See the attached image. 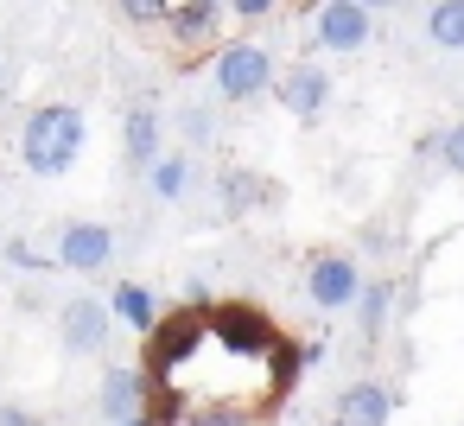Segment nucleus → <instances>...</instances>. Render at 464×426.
<instances>
[{
	"label": "nucleus",
	"mask_w": 464,
	"mask_h": 426,
	"mask_svg": "<svg viewBox=\"0 0 464 426\" xmlns=\"http://www.w3.org/2000/svg\"><path fill=\"white\" fill-rule=\"evenodd\" d=\"M83 134H90L83 109H71V102H39V109L26 115V128H20V160H26V172H33V179H64V172L83 160Z\"/></svg>",
	"instance_id": "f257e3e1"
},
{
	"label": "nucleus",
	"mask_w": 464,
	"mask_h": 426,
	"mask_svg": "<svg viewBox=\"0 0 464 426\" xmlns=\"http://www.w3.org/2000/svg\"><path fill=\"white\" fill-rule=\"evenodd\" d=\"M274 52L267 45H255V39H229V45H217V64H210V83H217V96L223 102H261V96H274Z\"/></svg>",
	"instance_id": "f03ea898"
},
{
	"label": "nucleus",
	"mask_w": 464,
	"mask_h": 426,
	"mask_svg": "<svg viewBox=\"0 0 464 426\" xmlns=\"http://www.w3.org/2000/svg\"><path fill=\"white\" fill-rule=\"evenodd\" d=\"M210 337H217L223 350H236V356H267V350L280 344L274 318H267L261 305H248V299H229V305H217V312H210Z\"/></svg>",
	"instance_id": "7ed1b4c3"
},
{
	"label": "nucleus",
	"mask_w": 464,
	"mask_h": 426,
	"mask_svg": "<svg viewBox=\"0 0 464 426\" xmlns=\"http://www.w3.org/2000/svg\"><path fill=\"white\" fill-rule=\"evenodd\" d=\"M204 337H210L204 312H172V318H160L153 337H147V375H153V382H172V369H179Z\"/></svg>",
	"instance_id": "20e7f679"
},
{
	"label": "nucleus",
	"mask_w": 464,
	"mask_h": 426,
	"mask_svg": "<svg viewBox=\"0 0 464 426\" xmlns=\"http://www.w3.org/2000/svg\"><path fill=\"white\" fill-rule=\"evenodd\" d=\"M369 33H375V14L356 7V0H318L312 7V39L324 52H362Z\"/></svg>",
	"instance_id": "39448f33"
},
{
	"label": "nucleus",
	"mask_w": 464,
	"mask_h": 426,
	"mask_svg": "<svg viewBox=\"0 0 464 426\" xmlns=\"http://www.w3.org/2000/svg\"><path fill=\"white\" fill-rule=\"evenodd\" d=\"M356 293H362L356 255H312V267H305V299H312L318 312H343V305H356Z\"/></svg>",
	"instance_id": "423d86ee"
},
{
	"label": "nucleus",
	"mask_w": 464,
	"mask_h": 426,
	"mask_svg": "<svg viewBox=\"0 0 464 426\" xmlns=\"http://www.w3.org/2000/svg\"><path fill=\"white\" fill-rule=\"evenodd\" d=\"M109 331H115V312H109L96 293H83V299H71V305L58 312V337H64L71 356H96V350L109 344Z\"/></svg>",
	"instance_id": "0eeeda50"
},
{
	"label": "nucleus",
	"mask_w": 464,
	"mask_h": 426,
	"mask_svg": "<svg viewBox=\"0 0 464 426\" xmlns=\"http://www.w3.org/2000/svg\"><path fill=\"white\" fill-rule=\"evenodd\" d=\"M115 261V229L109 223H64L58 229V267L71 274H102Z\"/></svg>",
	"instance_id": "6e6552de"
},
{
	"label": "nucleus",
	"mask_w": 464,
	"mask_h": 426,
	"mask_svg": "<svg viewBox=\"0 0 464 426\" xmlns=\"http://www.w3.org/2000/svg\"><path fill=\"white\" fill-rule=\"evenodd\" d=\"M223 20H229V7H217V0H179V7H166V39L179 52H210Z\"/></svg>",
	"instance_id": "1a4fd4ad"
},
{
	"label": "nucleus",
	"mask_w": 464,
	"mask_h": 426,
	"mask_svg": "<svg viewBox=\"0 0 464 426\" xmlns=\"http://www.w3.org/2000/svg\"><path fill=\"white\" fill-rule=\"evenodd\" d=\"M274 102H280L293 121H318L324 102H331V77H324L318 64H293V71L274 77Z\"/></svg>",
	"instance_id": "9d476101"
},
{
	"label": "nucleus",
	"mask_w": 464,
	"mask_h": 426,
	"mask_svg": "<svg viewBox=\"0 0 464 426\" xmlns=\"http://www.w3.org/2000/svg\"><path fill=\"white\" fill-rule=\"evenodd\" d=\"M160 134H166L160 109H153V102H134L128 121H121V160H128L134 172H153V166H160Z\"/></svg>",
	"instance_id": "9b49d317"
},
{
	"label": "nucleus",
	"mask_w": 464,
	"mask_h": 426,
	"mask_svg": "<svg viewBox=\"0 0 464 426\" xmlns=\"http://www.w3.org/2000/svg\"><path fill=\"white\" fill-rule=\"evenodd\" d=\"M394 420V388L388 382H350L337 394V426H388Z\"/></svg>",
	"instance_id": "f8f14e48"
},
{
	"label": "nucleus",
	"mask_w": 464,
	"mask_h": 426,
	"mask_svg": "<svg viewBox=\"0 0 464 426\" xmlns=\"http://www.w3.org/2000/svg\"><path fill=\"white\" fill-rule=\"evenodd\" d=\"M140 407H147V369H115L102 382V413L115 426H128V420H140Z\"/></svg>",
	"instance_id": "ddd939ff"
},
{
	"label": "nucleus",
	"mask_w": 464,
	"mask_h": 426,
	"mask_svg": "<svg viewBox=\"0 0 464 426\" xmlns=\"http://www.w3.org/2000/svg\"><path fill=\"white\" fill-rule=\"evenodd\" d=\"M109 312H115L128 331H140V337H153V324L166 318V312H160V299H153L140 280H121V286H115V299H109Z\"/></svg>",
	"instance_id": "4468645a"
},
{
	"label": "nucleus",
	"mask_w": 464,
	"mask_h": 426,
	"mask_svg": "<svg viewBox=\"0 0 464 426\" xmlns=\"http://www.w3.org/2000/svg\"><path fill=\"white\" fill-rule=\"evenodd\" d=\"M388 312H394V280H362V293H356V331H362V344L382 337Z\"/></svg>",
	"instance_id": "2eb2a0df"
},
{
	"label": "nucleus",
	"mask_w": 464,
	"mask_h": 426,
	"mask_svg": "<svg viewBox=\"0 0 464 426\" xmlns=\"http://www.w3.org/2000/svg\"><path fill=\"white\" fill-rule=\"evenodd\" d=\"M426 39L445 45V52H464V0H439V7H426Z\"/></svg>",
	"instance_id": "dca6fc26"
},
{
	"label": "nucleus",
	"mask_w": 464,
	"mask_h": 426,
	"mask_svg": "<svg viewBox=\"0 0 464 426\" xmlns=\"http://www.w3.org/2000/svg\"><path fill=\"white\" fill-rule=\"evenodd\" d=\"M191 191V160L185 153H160V166H153V198L160 204H179Z\"/></svg>",
	"instance_id": "f3484780"
},
{
	"label": "nucleus",
	"mask_w": 464,
	"mask_h": 426,
	"mask_svg": "<svg viewBox=\"0 0 464 426\" xmlns=\"http://www.w3.org/2000/svg\"><path fill=\"white\" fill-rule=\"evenodd\" d=\"M217 198H223V210H229V217H248V210H255V198H261V179H255L248 166H229Z\"/></svg>",
	"instance_id": "a211bd4d"
},
{
	"label": "nucleus",
	"mask_w": 464,
	"mask_h": 426,
	"mask_svg": "<svg viewBox=\"0 0 464 426\" xmlns=\"http://www.w3.org/2000/svg\"><path fill=\"white\" fill-rule=\"evenodd\" d=\"M299 369H305V363H299V344L280 337V344L267 350V382H274V394H286V388L299 382Z\"/></svg>",
	"instance_id": "6ab92c4d"
},
{
	"label": "nucleus",
	"mask_w": 464,
	"mask_h": 426,
	"mask_svg": "<svg viewBox=\"0 0 464 426\" xmlns=\"http://www.w3.org/2000/svg\"><path fill=\"white\" fill-rule=\"evenodd\" d=\"M185 426H255V413L248 407H229V401H210V407L185 413Z\"/></svg>",
	"instance_id": "aec40b11"
},
{
	"label": "nucleus",
	"mask_w": 464,
	"mask_h": 426,
	"mask_svg": "<svg viewBox=\"0 0 464 426\" xmlns=\"http://www.w3.org/2000/svg\"><path fill=\"white\" fill-rule=\"evenodd\" d=\"M179 128H185V140H191V147H204V140H217V109H204V102H185Z\"/></svg>",
	"instance_id": "412c9836"
},
{
	"label": "nucleus",
	"mask_w": 464,
	"mask_h": 426,
	"mask_svg": "<svg viewBox=\"0 0 464 426\" xmlns=\"http://www.w3.org/2000/svg\"><path fill=\"white\" fill-rule=\"evenodd\" d=\"M439 160H445V172L464 179V121H451V128L439 134Z\"/></svg>",
	"instance_id": "4be33fe9"
},
{
	"label": "nucleus",
	"mask_w": 464,
	"mask_h": 426,
	"mask_svg": "<svg viewBox=\"0 0 464 426\" xmlns=\"http://www.w3.org/2000/svg\"><path fill=\"white\" fill-rule=\"evenodd\" d=\"M121 20H134V26H166V0H128Z\"/></svg>",
	"instance_id": "5701e85b"
},
{
	"label": "nucleus",
	"mask_w": 464,
	"mask_h": 426,
	"mask_svg": "<svg viewBox=\"0 0 464 426\" xmlns=\"http://www.w3.org/2000/svg\"><path fill=\"white\" fill-rule=\"evenodd\" d=\"M229 20H242V26H261V20H274V0H229Z\"/></svg>",
	"instance_id": "b1692460"
},
{
	"label": "nucleus",
	"mask_w": 464,
	"mask_h": 426,
	"mask_svg": "<svg viewBox=\"0 0 464 426\" xmlns=\"http://www.w3.org/2000/svg\"><path fill=\"white\" fill-rule=\"evenodd\" d=\"M7 261H14V267H52V255L26 248V242H7Z\"/></svg>",
	"instance_id": "393cba45"
},
{
	"label": "nucleus",
	"mask_w": 464,
	"mask_h": 426,
	"mask_svg": "<svg viewBox=\"0 0 464 426\" xmlns=\"http://www.w3.org/2000/svg\"><path fill=\"white\" fill-rule=\"evenodd\" d=\"M0 426H39L26 407H14V401H0Z\"/></svg>",
	"instance_id": "a878e982"
},
{
	"label": "nucleus",
	"mask_w": 464,
	"mask_h": 426,
	"mask_svg": "<svg viewBox=\"0 0 464 426\" xmlns=\"http://www.w3.org/2000/svg\"><path fill=\"white\" fill-rule=\"evenodd\" d=\"M324 356H331V344H318V337H312V344H299V363H305V369H318Z\"/></svg>",
	"instance_id": "bb28decb"
},
{
	"label": "nucleus",
	"mask_w": 464,
	"mask_h": 426,
	"mask_svg": "<svg viewBox=\"0 0 464 426\" xmlns=\"http://www.w3.org/2000/svg\"><path fill=\"white\" fill-rule=\"evenodd\" d=\"M0 102H7V71H0Z\"/></svg>",
	"instance_id": "cd10ccee"
},
{
	"label": "nucleus",
	"mask_w": 464,
	"mask_h": 426,
	"mask_svg": "<svg viewBox=\"0 0 464 426\" xmlns=\"http://www.w3.org/2000/svg\"><path fill=\"white\" fill-rule=\"evenodd\" d=\"M128 426H153V420H128Z\"/></svg>",
	"instance_id": "c85d7f7f"
}]
</instances>
